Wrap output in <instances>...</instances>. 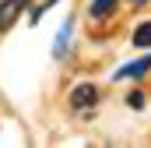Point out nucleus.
Returning a JSON list of instances; mask_svg holds the SVG:
<instances>
[{
  "label": "nucleus",
  "instance_id": "nucleus-7",
  "mask_svg": "<svg viewBox=\"0 0 151 148\" xmlns=\"http://www.w3.org/2000/svg\"><path fill=\"white\" fill-rule=\"evenodd\" d=\"M49 4H56V0H39L35 7H32V14H28V21H32V25H35L39 18H42V14H46V7H49Z\"/></svg>",
  "mask_w": 151,
  "mask_h": 148
},
{
  "label": "nucleus",
  "instance_id": "nucleus-2",
  "mask_svg": "<svg viewBox=\"0 0 151 148\" xmlns=\"http://www.w3.org/2000/svg\"><path fill=\"white\" fill-rule=\"evenodd\" d=\"M25 4H28V0H4V4H0V32L18 21V14L25 11Z\"/></svg>",
  "mask_w": 151,
  "mask_h": 148
},
{
  "label": "nucleus",
  "instance_id": "nucleus-3",
  "mask_svg": "<svg viewBox=\"0 0 151 148\" xmlns=\"http://www.w3.org/2000/svg\"><path fill=\"white\" fill-rule=\"evenodd\" d=\"M148 71H151V57H141V60L119 67V71H116V81H123V78H144Z\"/></svg>",
  "mask_w": 151,
  "mask_h": 148
},
{
  "label": "nucleus",
  "instance_id": "nucleus-1",
  "mask_svg": "<svg viewBox=\"0 0 151 148\" xmlns=\"http://www.w3.org/2000/svg\"><path fill=\"white\" fill-rule=\"evenodd\" d=\"M99 102V88L95 85H77L74 92H70V106L74 110H91Z\"/></svg>",
  "mask_w": 151,
  "mask_h": 148
},
{
  "label": "nucleus",
  "instance_id": "nucleus-4",
  "mask_svg": "<svg viewBox=\"0 0 151 148\" xmlns=\"http://www.w3.org/2000/svg\"><path fill=\"white\" fill-rule=\"evenodd\" d=\"M134 46H141V49H148V46H151V21H144V25L134 28Z\"/></svg>",
  "mask_w": 151,
  "mask_h": 148
},
{
  "label": "nucleus",
  "instance_id": "nucleus-6",
  "mask_svg": "<svg viewBox=\"0 0 151 148\" xmlns=\"http://www.w3.org/2000/svg\"><path fill=\"white\" fill-rule=\"evenodd\" d=\"M116 0H95L91 4V18H106V14H113Z\"/></svg>",
  "mask_w": 151,
  "mask_h": 148
},
{
  "label": "nucleus",
  "instance_id": "nucleus-5",
  "mask_svg": "<svg viewBox=\"0 0 151 148\" xmlns=\"http://www.w3.org/2000/svg\"><path fill=\"white\" fill-rule=\"evenodd\" d=\"M70 32H74V21H67V25L60 28V36H56V46H53V53H56V57H63V53H67V39H70Z\"/></svg>",
  "mask_w": 151,
  "mask_h": 148
},
{
  "label": "nucleus",
  "instance_id": "nucleus-9",
  "mask_svg": "<svg viewBox=\"0 0 151 148\" xmlns=\"http://www.w3.org/2000/svg\"><path fill=\"white\" fill-rule=\"evenodd\" d=\"M130 4H144V0H130Z\"/></svg>",
  "mask_w": 151,
  "mask_h": 148
},
{
  "label": "nucleus",
  "instance_id": "nucleus-8",
  "mask_svg": "<svg viewBox=\"0 0 151 148\" xmlns=\"http://www.w3.org/2000/svg\"><path fill=\"white\" fill-rule=\"evenodd\" d=\"M127 106H134V110H141V106H144V95H141V92H134V95L127 99Z\"/></svg>",
  "mask_w": 151,
  "mask_h": 148
}]
</instances>
